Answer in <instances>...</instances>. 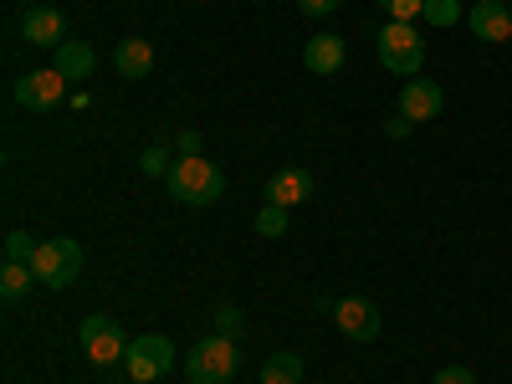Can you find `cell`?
Segmentation results:
<instances>
[{
  "label": "cell",
  "instance_id": "cell-25",
  "mask_svg": "<svg viewBox=\"0 0 512 384\" xmlns=\"http://www.w3.org/2000/svg\"><path fill=\"white\" fill-rule=\"evenodd\" d=\"M297 11H303V16H333L338 0H297Z\"/></svg>",
  "mask_w": 512,
  "mask_h": 384
},
{
  "label": "cell",
  "instance_id": "cell-9",
  "mask_svg": "<svg viewBox=\"0 0 512 384\" xmlns=\"http://www.w3.org/2000/svg\"><path fill=\"white\" fill-rule=\"evenodd\" d=\"M441 108H446V93H441V82H431V77H410L400 88V113L410 123H431V118H441Z\"/></svg>",
  "mask_w": 512,
  "mask_h": 384
},
{
  "label": "cell",
  "instance_id": "cell-11",
  "mask_svg": "<svg viewBox=\"0 0 512 384\" xmlns=\"http://www.w3.org/2000/svg\"><path fill=\"white\" fill-rule=\"evenodd\" d=\"M344 57H349V47H344V36H333V31H318L308 47H303V62H308V72H318V77L344 72Z\"/></svg>",
  "mask_w": 512,
  "mask_h": 384
},
{
  "label": "cell",
  "instance_id": "cell-4",
  "mask_svg": "<svg viewBox=\"0 0 512 384\" xmlns=\"http://www.w3.org/2000/svg\"><path fill=\"white\" fill-rule=\"evenodd\" d=\"M236 369H241L236 338H221V333L200 338V344L190 349V359H185V379L190 384H231Z\"/></svg>",
  "mask_w": 512,
  "mask_h": 384
},
{
  "label": "cell",
  "instance_id": "cell-17",
  "mask_svg": "<svg viewBox=\"0 0 512 384\" xmlns=\"http://www.w3.org/2000/svg\"><path fill=\"white\" fill-rule=\"evenodd\" d=\"M31 282H36L31 262H6V267H0V297H6V303L26 297V287H31Z\"/></svg>",
  "mask_w": 512,
  "mask_h": 384
},
{
  "label": "cell",
  "instance_id": "cell-20",
  "mask_svg": "<svg viewBox=\"0 0 512 384\" xmlns=\"http://www.w3.org/2000/svg\"><path fill=\"white\" fill-rule=\"evenodd\" d=\"M379 11L390 16V21H420L425 0H379Z\"/></svg>",
  "mask_w": 512,
  "mask_h": 384
},
{
  "label": "cell",
  "instance_id": "cell-14",
  "mask_svg": "<svg viewBox=\"0 0 512 384\" xmlns=\"http://www.w3.org/2000/svg\"><path fill=\"white\" fill-rule=\"evenodd\" d=\"M113 72H123L128 82L149 77V72H154V47H149L144 36H123L118 52H113Z\"/></svg>",
  "mask_w": 512,
  "mask_h": 384
},
{
  "label": "cell",
  "instance_id": "cell-2",
  "mask_svg": "<svg viewBox=\"0 0 512 384\" xmlns=\"http://www.w3.org/2000/svg\"><path fill=\"white\" fill-rule=\"evenodd\" d=\"M374 52H379L384 72H395V77L410 82V77H420V62H425V36L415 31V21H390L379 31Z\"/></svg>",
  "mask_w": 512,
  "mask_h": 384
},
{
  "label": "cell",
  "instance_id": "cell-18",
  "mask_svg": "<svg viewBox=\"0 0 512 384\" xmlns=\"http://www.w3.org/2000/svg\"><path fill=\"white\" fill-rule=\"evenodd\" d=\"M420 21L431 26V31H446V26H456V21H461V0H425Z\"/></svg>",
  "mask_w": 512,
  "mask_h": 384
},
{
  "label": "cell",
  "instance_id": "cell-13",
  "mask_svg": "<svg viewBox=\"0 0 512 384\" xmlns=\"http://www.w3.org/2000/svg\"><path fill=\"white\" fill-rule=\"evenodd\" d=\"M308 195H313V175H308V169H277V175L267 180V200L282 205V210L303 205Z\"/></svg>",
  "mask_w": 512,
  "mask_h": 384
},
{
  "label": "cell",
  "instance_id": "cell-7",
  "mask_svg": "<svg viewBox=\"0 0 512 384\" xmlns=\"http://www.w3.org/2000/svg\"><path fill=\"white\" fill-rule=\"evenodd\" d=\"M62 93H67V77H62L57 67H36V72H26V77L16 82V103H21V108H31V113L57 108V103H62Z\"/></svg>",
  "mask_w": 512,
  "mask_h": 384
},
{
  "label": "cell",
  "instance_id": "cell-27",
  "mask_svg": "<svg viewBox=\"0 0 512 384\" xmlns=\"http://www.w3.org/2000/svg\"><path fill=\"white\" fill-rule=\"evenodd\" d=\"M180 154H200V134H195V128H185V134H180Z\"/></svg>",
  "mask_w": 512,
  "mask_h": 384
},
{
  "label": "cell",
  "instance_id": "cell-16",
  "mask_svg": "<svg viewBox=\"0 0 512 384\" xmlns=\"http://www.w3.org/2000/svg\"><path fill=\"white\" fill-rule=\"evenodd\" d=\"M262 384H303V354H272L262 364Z\"/></svg>",
  "mask_w": 512,
  "mask_h": 384
},
{
  "label": "cell",
  "instance_id": "cell-6",
  "mask_svg": "<svg viewBox=\"0 0 512 384\" xmlns=\"http://www.w3.org/2000/svg\"><path fill=\"white\" fill-rule=\"evenodd\" d=\"M123 369H128V379H134V384H154V379H164L169 369H175V344H169L164 333H144V338L128 344Z\"/></svg>",
  "mask_w": 512,
  "mask_h": 384
},
{
  "label": "cell",
  "instance_id": "cell-26",
  "mask_svg": "<svg viewBox=\"0 0 512 384\" xmlns=\"http://www.w3.org/2000/svg\"><path fill=\"white\" fill-rule=\"evenodd\" d=\"M410 128H415V123H410L405 113H395L390 123H384V134H390V139H405V134H410Z\"/></svg>",
  "mask_w": 512,
  "mask_h": 384
},
{
  "label": "cell",
  "instance_id": "cell-8",
  "mask_svg": "<svg viewBox=\"0 0 512 384\" xmlns=\"http://www.w3.org/2000/svg\"><path fill=\"white\" fill-rule=\"evenodd\" d=\"M333 318H338V328H344V338H354V344H374L379 328H384V318H379V308L369 303V297H344V303H333Z\"/></svg>",
  "mask_w": 512,
  "mask_h": 384
},
{
  "label": "cell",
  "instance_id": "cell-10",
  "mask_svg": "<svg viewBox=\"0 0 512 384\" xmlns=\"http://www.w3.org/2000/svg\"><path fill=\"white\" fill-rule=\"evenodd\" d=\"M62 31H67V21H62L57 6H31L26 21H21V36L31 41V47H62V41H67Z\"/></svg>",
  "mask_w": 512,
  "mask_h": 384
},
{
  "label": "cell",
  "instance_id": "cell-23",
  "mask_svg": "<svg viewBox=\"0 0 512 384\" xmlns=\"http://www.w3.org/2000/svg\"><path fill=\"white\" fill-rule=\"evenodd\" d=\"M31 236L26 231H6V262H31Z\"/></svg>",
  "mask_w": 512,
  "mask_h": 384
},
{
  "label": "cell",
  "instance_id": "cell-1",
  "mask_svg": "<svg viewBox=\"0 0 512 384\" xmlns=\"http://www.w3.org/2000/svg\"><path fill=\"white\" fill-rule=\"evenodd\" d=\"M169 195H175L180 205H216L226 195V175H221V164H210L205 154H180L175 169L164 175Z\"/></svg>",
  "mask_w": 512,
  "mask_h": 384
},
{
  "label": "cell",
  "instance_id": "cell-3",
  "mask_svg": "<svg viewBox=\"0 0 512 384\" xmlns=\"http://www.w3.org/2000/svg\"><path fill=\"white\" fill-rule=\"evenodd\" d=\"M31 272H36L41 287H52V292L72 287V282L82 277V246H77L72 236H47V241H36Z\"/></svg>",
  "mask_w": 512,
  "mask_h": 384
},
{
  "label": "cell",
  "instance_id": "cell-22",
  "mask_svg": "<svg viewBox=\"0 0 512 384\" xmlns=\"http://www.w3.org/2000/svg\"><path fill=\"white\" fill-rule=\"evenodd\" d=\"M210 323H216V333H221V338H241V308H231V303H226V308H216V318H210Z\"/></svg>",
  "mask_w": 512,
  "mask_h": 384
},
{
  "label": "cell",
  "instance_id": "cell-19",
  "mask_svg": "<svg viewBox=\"0 0 512 384\" xmlns=\"http://www.w3.org/2000/svg\"><path fill=\"white\" fill-rule=\"evenodd\" d=\"M256 236H272V241H277V236H287V210L267 200L262 210H256Z\"/></svg>",
  "mask_w": 512,
  "mask_h": 384
},
{
  "label": "cell",
  "instance_id": "cell-5",
  "mask_svg": "<svg viewBox=\"0 0 512 384\" xmlns=\"http://www.w3.org/2000/svg\"><path fill=\"white\" fill-rule=\"evenodd\" d=\"M77 344H82V354H88L98 369H108V364H123V354H128L134 338H123V323L113 313H93V318H82Z\"/></svg>",
  "mask_w": 512,
  "mask_h": 384
},
{
  "label": "cell",
  "instance_id": "cell-24",
  "mask_svg": "<svg viewBox=\"0 0 512 384\" xmlns=\"http://www.w3.org/2000/svg\"><path fill=\"white\" fill-rule=\"evenodd\" d=\"M431 384H477V374L466 369V364H446V369H436Z\"/></svg>",
  "mask_w": 512,
  "mask_h": 384
},
{
  "label": "cell",
  "instance_id": "cell-28",
  "mask_svg": "<svg viewBox=\"0 0 512 384\" xmlns=\"http://www.w3.org/2000/svg\"><path fill=\"white\" fill-rule=\"evenodd\" d=\"M507 11H512V0H507Z\"/></svg>",
  "mask_w": 512,
  "mask_h": 384
},
{
  "label": "cell",
  "instance_id": "cell-15",
  "mask_svg": "<svg viewBox=\"0 0 512 384\" xmlns=\"http://www.w3.org/2000/svg\"><path fill=\"white\" fill-rule=\"evenodd\" d=\"M67 82H82V77H93V67H98V57H93V47L88 41H62L57 47V62H52Z\"/></svg>",
  "mask_w": 512,
  "mask_h": 384
},
{
  "label": "cell",
  "instance_id": "cell-12",
  "mask_svg": "<svg viewBox=\"0 0 512 384\" xmlns=\"http://www.w3.org/2000/svg\"><path fill=\"white\" fill-rule=\"evenodd\" d=\"M466 21H472V31H477L482 41H492V47L512 36V11L502 6V0H477V6L466 11Z\"/></svg>",
  "mask_w": 512,
  "mask_h": 384
},
{
  "label": "cell",
  "instance_id": "cell-21",
  "mask_svg": "<svg viewBox=\"0 0 512 384\" xmlns=\"http://www.w3.org/2000/svg\"><path fill=\"white\" fill-rule=\"evenodd\" d=\"M139 169H144V175H169V169H175V159H169V149L149 144V149L139 154Z\"/></svg>",
  "mask_w": 512,
  "mask_h": 384
}]
</instances>
